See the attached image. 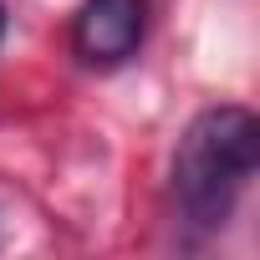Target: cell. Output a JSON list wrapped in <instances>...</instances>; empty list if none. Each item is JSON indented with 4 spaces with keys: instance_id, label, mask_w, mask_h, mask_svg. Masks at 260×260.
Returning a JSON list of instances; mask_svg holds the SVG:
<instances>
[{
    "instance_id": "1",
    "label": "cell",
    "mask_w": 260,
    "mask_h": 260,
    "mask_svg": "<svg viewBox=\"0 0 260 260\" xmlns=\"http://www.w3.org/2000/svg\"><path fill=\"white\" fill-rule=\"evenodd\" d=\"M260 122L240 102H219L194 112L174 148V204L189 235H219L255 179Z\"/></svg>"
},
{
    "instance_id": "2",
    "label": "cell",
    "mask_w": 260,
    "mask_h": 260,
    "mask_svg": "<svg viewBox=\"0 0 260 260\" xmlns=\"http://www.w3.org/2000/svg\"><path fill=\"white\" fill-rule=\"evenodd\" d=\"M148 36V0H82L72 21V51L87 67L133 61Z\"/></svg>"
},
{
    "instance_id": "3",
    "label": "cell",
    "mask_w": 260,
    "mask_h": 260,
    "mask_svg": "<svg viewBox=\"0 0 260 260\" xmlns=\"http://www.w3.org/2000/svg\"><path fill=\"white\" fill-rule=\"evenodd\" d=\"M6 26H11V16H6V0H0V41H6Z\"/></svg>"
}]
</instances>
